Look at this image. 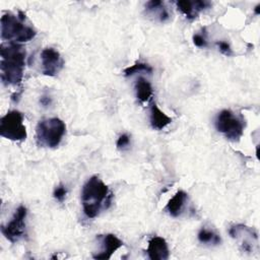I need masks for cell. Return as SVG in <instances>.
I'll list each match as a JSON object with an SVG mask.
<instances>
[{
	"instance_id": "cb8c5ba5",
	"label": "cell",
	"mask_w": 260,
	"mask_h": 260,
	"mask_svg": "<svg viewBox=\"0 0 260 260\" xmlns=\"http://www.w3.org/2000/svg\"><path fill=\"white\" fill-rule=\"evenodd\" d=\"M259 7H260V5H257V6L255 7V13H256V14H259Z\"/></svg>"
},
{
	"instance_id": "ac0fdd59",
	"label": "cell",
	"mask_w": 260,
	"mask_h": 260,
	"mask_svg": "<svg viewBox=\"0 0 260 260\" xmlns=\"http://www.w3.org/2000/svg\"><path fill=\"white\" fill-rule=\"evenodd\" d=\"M140 72H145L148 74L152 73V67L149 66L146 63H142V62H137L127 68L124 69V75L125 76H131L135 73H140Z\"/></svg>"
},
{
	"instance_id": "8fae6325",
	"label": "cell",
	"mask_w": 260,
	"mask_h": 260,
	"mask_svg": "<svg viewBox=\"0 0 260 260\" xmlns=\"http://www.w3.org/2000/svg\"><path fill=\"white\" fill-rule=\"evenodd\" d=\"M123 246V242L113 234H107L102 237V250L93 255L94 259H110L111 256Z\"/></svg>"
},
{
	"instance_id": "7c38bea8",
	"label": "cell",
	"mask_w": 260,
	"mask_h": 260,
	"mask_svg": "<svg viewBox=\"0 0 260 260\" xmlns=\"http://www.w3.org/2000/svg\"><path fill=\"white\" fill-rule=\"evenodd\" d=\"M176 5L178 7V9L190 20L195 19L199 12L209 8L210 7V2L208 1H186V0H182V1H177Z\"/></svg>"
},
{
	"instance_id": "44dd1931",
	"label": "cell",
	"mask_w": 260,
	"mask_h": 260,
	"mask_svg": "<svg viewBox=\"0 0 260 260\" xmlns=\"http://www.w3.org/2000/svg\"><path fill=\"white\" fill-rule=\"evenodd\" d=\"M129 143H130V137L127 134H122L119 136L116 145L119 149H122V148H125L126 146H128Z\"/></svg>"
},
{
	"instance_id": "8992f818",
	"label": "cell",
	"mask_w": 260,
	"mask_h": 260,
	"mask_svg": "<svg viewBox=\"0 0 260 260\" xmlns=\"http://www.w3.org/2000/svg\"><path fill=\"white\" fill-rule=\"evenodd\" d=\"M244 122L231 110H222L215 119V128L232 141H239L244 133Z\"/></svg>"
},
{
	"instance_id": "30bf717a",
	"label": "cell",
	"mask_w": 260,
	"mask_h": 260,
	"mask_svg": "<svg viewBox=\"0 0 260 260\" xmlns=\"http://www.w3.org/2000/svg\"><path fill=\"white\" fill-rule=\"evenodd\" d=\"M148 258L151 260H167L170 256V250L167 241L161 237H153L148 241L146 249Z\"/></svg>"
},
{
	"instance_id": "ba28073f",
	"label": "cell",
	"mask_w": 260,
	"mask_h": 260,
	"mask_svg": "<svg viewBox=\"0 0 260 260\" xmlns=\"http://www.w3.org/2000/svg\"><path fill=\"white\" fill-rule=\"evenodd\" d=\"M229 233L233 239L238 241L242 251L252 253L258 248V235L254 229L245 224H236L230 229Z\"/></svg>"
},
{
	"instance_id": "ffe728a7",
	"label": "cell",
	"mask_w": 260,
	"mask_h": 260,
	"mask_svg": "<svg viewBox=\"0 0 260 260\" xmlns=\"http://www.w3.org/2000/svg\"><path fill=\"white\" fill-rule=\"evenodd\" d=\"M193 43L196 47H199V48H203V47L207 46L206 38L202 35H199V34H196V35L193 36Z\"/></svg>"
},
{
	"instance_id": "e0dca14e",
	"label": "cell",
	"mask_w": 260,
	"mask_h": 260,
	"mask_svg": "<svg viewBox=\"0 0 260 260\" xmlns=\"http://www.w3.org/2000/svg\"><path fill=\"white\" fill-rule=\"evenodd\" d=\"M198 240L200 243L208 244V245H218L221 243V239L219 235L211 230H207L205 228L201 229L198 233Z\"/></svg>"
},
{
	"instance_id": "603a6c76",
	"label": "cell",
	"mask_w": 260,
	"mask_h": 260,
	"mask_svg": "<svg viewBox=\"0 0 260 260\" xmlns=\"http://www.w3.org/2000/svg\"><path fill=\"white\" fill-rule=\"evenodd\" d=\"M41 104L42 105H44V106H48L50 103H51V100L49 99V98H47V96H43L42 99H41Z\"/></svg>"
},
{
	"instance_id": "277c9868",
	"label": "cell",
	"mask_w": 260,
	"mask_h": 260,
	"mask_svg": "<svg viewBox=\"0 0 260 260\" xmlns=\"http://www.w3.org/2000/svg\"><path fill=\"white\" fill-rule=\"evenodd\" d=\"M66 131L65 123L59 118H49L38 123L36 128V140L40 146L57 147Z\"/></svg>"
},
{
	"instance_id": "5b68a950",
	"label": "cell",
	"mask_w": 260,
	"mask_h": 260,
	"mask_svg": "<svg viewBox=\"0 0 260 260\" xmlns=\"http://www.w3.org/2000/svg\"><path fill=\"white\" fill-rule=\"evenodd\" d=\"M0 135L12 141L25 140L26 128L23 124V115L19 111H9L0 119Z\"/></svg>"
},
{
	"instance_id": "7402d4cb",
	"label": "cell",
	"mask_w": 260,
	"mask_h": 260,
	"mask_svg": "<svg viewBox=\"0 0 260 260\" xmlns=\"http://www.w3.org/2000/svg\"><path fill=\"white\" fill-rule=\"evenodd\" d=\"M217 46L219 48V51L225 55V56H231L232 55V49L230 47V45L226 43V42H223V41H220L217 43Z\"/></svg>"
},
{
	"instance_id": "2e32d148",
	"label": "cell",
	"mask_w": 260,
	"mask_h": 260,
	"mask_svg": "<svg viewBox=\"0 0 260 260\" xmlns=\"http://www.w3.org/2000/svg\"><path fill=\"white\" fill-rule=\"evenodd\" d=\"M134 88L136 98L142 103L147 102L152 96V86L150 82L143 77H138Z\"/></svg>"
},
{
	"instance_id": "9c48e42d",
	"label": "cell",
	"mask_w": 260,
	"mask_h": 260,
	"mask_svg": "<svg viewBox=\"0 0 260 260\" xmlns=\"http://www.w3.org/2000/svg\"><path fill=\"white\" fill-rule=\"evenodd\" d=\"M42 72L47 76H56L64 66V60L54 48H45L41 53Z\"/></svg>"
},
{
	"instance_id": "7a4b0ae2",
	"label": "cell",
	"mask_w": 260,
	"mask_h": 260,
	"mask_svg": "<svg viewBox=\"0 0 260 260\" xmlns=\"http://www.w3.org/2000/svg\"><path fill=\"white\" fill-rule=\"evenodd\" d=\"M112 198L109 187L98 176L90 177L81 191V203L86 217L94 218L103 209H108Z\"/></svg>"
},
{
	"instance_id": "4fadbf2b",
	"label": "cell",
	"mask_w": 260,
	"mask_h": 260,
	"mask_svg": "<svg viewBox=\"0 0 260 260\" xmlns=\"http://www.w3.org/2000/svg\"><path fill=\"white\" fill-rule=\"evenodd\" d=\"M149 121L152 129L154 130H162L166 128L171 122L172 118H170L167 114H165L155 103H152L150 106V115Z\"/></svg>"
},
{
	"instance_id": "3957f363",
	"label": "cell",
	"mask_w": 260,
	"mask_h": 260,
	"mask_svg": "<svg viewBox=\"0 0 260 260\" xmlns=\"http://www.w3.org/2000/svg\"><path fill=\"white\" fill-rule=\"evenodd\" d=\"M25 14L22 11L18 15L5 13L1 17V38L11 43H25L34 39L37 31L24 23Z\"/></svg>"
},
{
	"instance_id": "52a82bcc",
	"label": "cell",
	"mask_w": 260,
	"mask_h": 260,
	"mask_svg": "<svg viewBox=\"0 0 260 260\" xmlns=\"http://www.w3.org/2000/svg\"><path fill=\"white\" fill-rule=\"evenodd\" d=\"M26 214V207L20 205L15 210L11 220L5 225H1V233L9 242L16 243L24 236Z\"/></svg>"
},
{
	"instance_id": "9a60e30c",
	"label": "cell",
	"mask_w": 260,
	"mask_h": 260,
	"mask_svg": "<svg viewBox=\"0 0 260 260\" xmlns=\"http://www.w3.org/2000/svg\"><path fill=\"white\" fill-rule=\"evenodd\" d=\"M186 200H187V193L180 190L168 201L166 210L169 212L170 215L177 217L182 213Z\"/></svg>"
},
{
	"instance_id": "d6986e66",
	"label": "cell",
	"mask_w": 260,
	"mask_h": 260,
	"mask_svg": "<svg viewBox=\"0 0 260 260\" xmlns=\"http://www.w3.org/2000/svg\"><path fill=\"white\" fill-rule=\"evenodd\" d=\"M66 194H67V190L66 188L63 186V185H59L58 187H56V189L54 190V197L60 201V202H63V200L65 199L66 197Z\"/></svg>"
},
{
	"instance_id": "5bb4252c",
	"label": "cell",
	"mask_w": 260,
	"mask_h": 260,
	"mask_svg": "<svg viewBox=\"0 0 260 260\" xmlns=\"http://www.w3.org/2000/svg\"><path fill=\"white\" fill-rule=\"evenodd\" d=\"M145 10L148 15L153 16L155 19H157L160 22H165L169 20L171 16L168 8L165 6V3L158 0L148 1L145 5Z\"/></svg>"
},
{
	"instance_id": "6da1fadb",
	"label": "cell",
	"mask_w": 260,
	"mask_h": 260,
	"mask_svg": "<svg viewBox=\"0 0 260 260\" xmlns=\"http://www.w3.org/2000/svg\"><path fill=\"white\" fill-rule=\"evenodd\" d=\"M1 80L5 85H17L23 77L26 52L25 49L17 43L8 42L1 45Z\"/></svg>"
}]
</instances>
